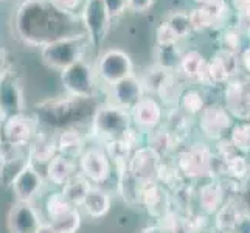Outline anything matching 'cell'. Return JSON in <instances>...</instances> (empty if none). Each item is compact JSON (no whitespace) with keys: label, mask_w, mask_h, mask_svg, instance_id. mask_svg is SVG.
Wrapping results in <instances>:
<instances>
[{"label":"cell","mask_w":250,"mask_h":233,"mask_svg":"<svg viewBox=\"0 0 250 233\" xmlns=\"http://www.w3.org/2000/svg\"><path fill=\"white\" fill-rule=\"evenodd\" d=\"M80 167L83 171V176H85L90 182L95 184L106 182L112 172L109 155L106 151L100 148H90L84 151L80 159Z\"/></svg>","instance_id":"4fadbf2b"},{"label":"cell","mask_w":250,"mask_h":233,"mask_svg":"<svg viewBox=\"0 0 250 233\" xmlns=\"http://www.w3.org/2000/svg\"><path fill=\"white\" fill-rule=\"evenodd\" d=\"M201 131L211 140H221L224 132L231 126V118L227 109L221 105H210L205 106L201 112L199 120Z\"/></svg>","instance_id":"9a60e30c"},{"label":"cell","mask_w":250,"mask_h":233,"mask_svg":"<svg viewBox=\"0 0 250 233\" xmlns=\"http://www.w3.org/2000/svg\"><path fill=\"white\" fill-rule=\"evenodd\" d=\"M83 207L92 218H103L110 210V196L98 187H92Z\"/></svg>","instance_id":"4316f807"},{"label":"cell","mask_w":250,"mask_h":233,"mask_svg":"<svg viewBox=\"0 0 250 233\" xmlns=\"http://www.w3.org/2000/svg\"><path fill=\"white\" fill-rule=\"evenodd\" d=\"M226 109L239 118H250V87L241 80H230L226 89Z\"/></svg>","instance_id":"ac0fdd59"},{"label":"cell","mask_w":250,"mask_h":233,"mask_svg":"<svg viewBox=\"0 0 250 233\" xmlns=\"http://www.w3.org/2000/svg\"><path fill=\"white\" fill-rule=\"evenodd\" d=\"M90 180L83 174H75L65 185H62V194L73 207L83 205L85 196L90 191Z\"/></svg>","instance_id":"484cf974"},{"label":"cell","mask_w":250,"mask_h":233,"mask_svg":"<svg viewBox=\"0 0 250 233\" xmlns=\"http://www.w3.org/2000/svg\"><path fill=\"white\" fill-rule=\"evenodd\" d=\"M160 167L162 155L151 146H142L132 152L127 163V171L135 180L145 185L149 182H157Z\"/></svg>","instance_id":"9c48e42d"},{"label":"cell","mask_w":250,"mask_h":233,"mask_svg":"<svg viewBox=\"0 0 250 233\" xmlns=\"http://www.w3.org/2000/svg\"><path fill=\"white\" fill-rule=\"evenodd\" d=\"M239 214L241 213L238 212V209L231 202L224 204L219 209V212L216 213V227H218V230L222 232V233H233Z\"/></svg>","instance_id":"4dcf8cb0"},{"label":"cell","mask_w":250,"mask_h":233,"mask_svg":"<svg viewBox=\"0 0 250 233\" xmlns=\"http://www.w3.org/2000/svg\"><path fill=\"white\" fill-rule=\"evenodd\" d=\"M38 233H59V232L51 226L50 222H47V224H42L41 229L38 230Z\"/></svg>","instance_id":"7dc6e473"},{"label":"cell","mask_w":250,"mask_h":233,"mask_svg":"<svg viewBox=\"0 0 250 233\" xmlns=\"http://www.w3.org/2000/svg\"><path fill=\"white\" fill-rule=\"evenodd\" d=\"M2 134L8 145L23 148L28 146L36 134V123L25 114L8 117L2 125Z\"/></svg>","instance_id":"7c38bea8"},{"label":"cell","mask_w":250,"mask_h":233,"mask_svg":"<svg viewBox=\"0 0 250 233\" xmlns=\"http://www.w3.org/2000/svg\"><path fill=\"white\" fill-rule=\"evenodd\" d=\"M197 5H202V3H207V2H211V0H194Z\"/></svg>","instance_id":"f907efd6"},{"label":"cell","mask_w":250,"mask_h":233,"mask_svg":"<svg viewBox=\"0 0 250 233\" xmlns=\"http://www.w3.org/2000/svg\"><path fill=\"white\" fill-rule=\"evenodd\" d=\"M103 3H104L112 21L118 19L127 10V0H103Z\"/></svg>","instance_id":"b9f144b4"},{"label":"cell","mask_w":250,"mask_h":233,"mask_svg":"<svg viewBox=\"0 0 250 233\" xmlns=\"http://www.w3.org/2000/svg\"><path fill=\"white\" fill-rule=\"evenodd\" d=\"M59 233H76L81 226V214L76 210V207L68 212L65 216H62L61 219H58L55 222H50Z\"/></svg>","instance_id":"8d00e7d4"},{"label":"cell","mask_w":250,"mask_h":233,"mask_svg":"<svg viewBox=\"0 0 250 233\" xmlns=\"http://www.w3.org/2000/svg\"><path fill=\"white\" fill-rule=\"evenodd\" d=\"M42 224L31 202L17 201L8 213V229L11 233H38Z\"/></svg>","instance_id":"5bb4252c"},{"label":"cell","mask_w":250,"mask_h":233,"mask_svg":"<svg viewBox=\"0 0 250 233\" xmlns=\"http://www.w3.org/2000/svg\"><path fill=\"white\" fill-rule=\"evenodd\" d=\"M227 2L226 0H211L202 5H197L194 10L189 13L191 17L193 31H202L207 28L214 27L219 23L227 14Z\"/></svg>","instance_id":"e0dca14e"},{"label":"cell","mask_w":250,"mask_h":233,"mask_svg":"<svg viewBox=\"0 0 250 233\" xmlns=\"http://www.w3.org/2000/svg\"><path fill=\"white\" fill-rule=\"evenodd\" d=\"M154 0H127V10L134 13H145L152 6Z\"/></svg>","instance_id":"ee69618b"},{"label":"cell","mask_w":250,"mask_h":233,"mask_svg":"<svg viewBox=\"0 0 250 233\" xmlns=\"http://www.w3.org/2000/svg\"><path fill=\"white\" fill-rule=\"evenodd\" d=\"M3 145H5V139H3V134H2V126H0V151H2Z\"/></svg>","instance_id":"681fc988"},{"label":"cell","mask_w":250,"mask_h":233,"mask_svg":"<svg viewBox=\"0 0 250 233\" xmlns=\"http://www.w3.org/2000/svg\"><path fill=\"white\" fill-rule=\"evenodd\" d=\"M142 233H167V232H163L159 226H151V227H146Z\"/></svg>","instance_id":"c3c4849f"},{"label":"cell","mask_w":250,"mask_h":233,"mask_svg":"<svg viewBox=\"0 0 250 233\" xmlns=\"http://www.w3.org/2000/svg\"><path fill=\"white\" fill-rule=\"evenodd\" d=\"M239 59H241V65H243L246 70L250 73V45L246 47L243 51H241Z\"/></svg>","instance_id":"bcb514c9"},{"label":"cell","mask_w":250,"mask_h":233,"mask_svg":"<svg viewBox=\"0 0 250 233\" xmlns=\"http://www.w3.org/2000/svg\"><path fill=\"white\" fill-rule=\"evenodd\" d=\"M73 209L75 207L65 199L62 193L50 194L45 201V210H47L50 222H55L58 219H61L62 216H65V214L68 212H72Z\"/></svg>","instance_id":"f546056e"},{"label":"cell","mask_w":250,"mask_h":233,"mask_svg":"<svg viewBox=\"0 0 250 233\" xmlns=\"http://www.w3.org/2000/svg\"><path fill=\"white\" fill-rule=\"evenodd\" d=\"M230 140L236 148V151L243 154H249L250 152V123L233 126Z\"/></svg>","instance_id":"e575fe53"},{"label":"cell","mask_w":250,"mask_h":233,"mask_svg":"<svg viewBox=\"0 0 250 233\" xmlns=\"http://www.w3.org/2000/svg\"><path fill=\"white\" fill-rule=\"evenodd\" d=\"M239 67H241L239 55L221 48L210 61H207V67L201 80V84L216 85L222 83H229L238 75Z\"/></svg>","instance_id":"ba28073f"},{"label":"cell","mask_w":250,"mask_h":233,"mask_svg":"<svg viewBox=\"0 0 250 233\" xmlns=\"http://www.w3.org/2000/svg\"><path fill=\"white\" fill-rule=\"evenodd\" d=\"M81 22L90 45L97 48L107 36L112 17L109 16L103 0H85L81 13Z\"/></svg>","instance_id":"5b68a950"},{"label":"cell","mask_w":250,"mask_h":233,"mask_svg":"<svg viewBox=\"0 0 250 233\" xmlns=\"http://www.w3.org/2000/svg\"><path fill=\"white\" fill-rule=\"evenodd\" d=\"M61 81L68 97L81 100H92L95 97L93 67L84 58L64 68L61 72Z\"/></svg>","instance_id":"277c9868"},{"label":"cell","mask_w":250,"mask_h":233,"mask_svg":"<svg viewBox=\"0 0 250 233\" xmlns=\"http://www.w3.org/2000/svg\"><path fill=\"white\" fill-rule=\"evenodd\" d=\"M83 0H50V3L53 5L56 10L65 14H72L75 16V11L78 10Z\"/></svg>","instance_id":"7bdbcfd3"},{"label":"cell","mask_w":250,"mask_h":233,"mask_svg":"<svg viewBox=\"0 0 250 233\" xmlns=\"http://www.w3.org/2000/svg\"><path fill=\"white\" fill-rule=\"evenodd\" d=\"M28 151H30V157L33 162L39 160V162H44L48 165V162L53 159L58 152L56 140L50 139L47 135H39L38 139L31 143Z\"/></svg>","instance_id":"f1b7e54d"},{"label":"cell","mask_w":250,"mask_h":233,"mask_svg":"<svg viewBox=\"0 0 250 233\" xmlns=\"http://www.w3.org/2000/svg\"><path fill=\"white\" fill-rule=\"evenodd\" d=\"M83 101L84 100L73 97L48 101L38 107V115L50 126H64L78 118V107L83 105Z\"/></svg>","instance_id":"8fae6325"},{"label":"cell","mask_w":250,"mask_h":233,"mask_svg":"<svg viewBox=\"0 0 250 233\" xmlns=\"http://www.w3.org/2000/svg\"><path fill=\"white\" fill-rule=\"evenodd\" d=\"M239 28H229L222 34V50L233 51V53H239L241 45H243V36H241Z\"/></svg>","instance_id":"74e56055"},{"label":"cell","mask_w":250,"mask_h":233,"mask_svg":"<svg viewBox=\"0 0 250 233\" xmlns=\"http://www.w3.org/2000/svg\"><path fill=\"white\" fill-rule=\"evenodd\" d=\"M180 106L188 115H197L205 109V101L201 92L197 90H185L180 97Z\"/></svg>","instance_id":"d6a6232c"},{"label":"cell","mask_w":250,"mask_h":233,"mask_svg":"<svg viewBox=\"0 0 250 233\" xmlns=\"http://www.w3.org/2000/svg\"><path fill=\"white\" fill-rule=\"evenodd\" d=\"M207 226V219L202 214H188L180 221V230L184 233H201Z\"/></svg>","instance_id":"f35d334b"},{"label":"cell","mask_w":250,"mask_h":233,"mask_svg":"<svg viewBox=\"0 0 250 233\" xmlns=\"http://www.w3.org/2000/svg\"><path fill=\"white\" fill-rule=\"evenodd\" d=\"M89 45L90 42L85 33H78L73 36L53 41L41 48L42 63L50 68H56V70L62 72L64 68L83 59Z\"/></svg>","instance_id":"7a4b0ae2"},{"label":"cell","mask_w":250,"mask_h":233,"mask_svg":"<svg viewBox=\"0 0 250 233\" xmlns=\"http://www.w3.org/2000/svg\"><path fill=\"white\" fill-rule=\"evenodd\" d=\"M180 39L172 33L168 25L163 22L160 27L157 28V45L159 47H168V45H177V42Z\"/></svg>","instance_id":"ab89813d"},{"label":"cell","mask_w":250,"mask_h":233,"mask_svg":"<svg viewBox=\"0 0 250 233\" xmlns=\"http://www.w3.org/2000/svg\"><path fill=\"white\" fill-rule=\"evenodd\" d=\"M165 23L168 25V28L176 34L179 39L187 38L188 34L193 33V25H191V17H189L188 13H182V11H177V13H171Z\"/></svg>","instance_id":"1f68e13d"},{"label":"cell","mask_w":250,"mask_h":233,"mask_svg":"<svg viewBox=\"0 0 250 233\" xmlns=\"http://www.w3.org/2000/svg\"><path fill=\"white\" fill-rule=\"evenodd\" d=\"M75 174V162L61 154H56L47 165V177L55 185H65Z\"/></svg>","instance_id":"603a6c76"},{"label":"cell","mask_w":250,"mask_h":233,"mask_svg":"<svg viewBox=\"0 0 250 233\" xmlns=\"http://www.w3.org/2000/svg\"><path fill=\"white\" fill-rule=\"evenodd\" d=\"M33 160L30 157V151L27 154L17 152L11 157H5L0 159V179H2L3 185L11 187L13 182L17 179V176L27 168L28 165H31Z\"/></svg>","instance_id":"7402d4cb"},{"label":"cell","mask_w":250,"mask_h":233,"mask_svg":"<svg viewBox=\"0 0 250 233\" xmlns=\"http://www.w3.org/2000/svg\"><path fill=\"white\" fill-rule=\"evenodd\" d=\"M222 162H224V169H226V172L230 174L231 177L243 179L247 176L249 163L243 155H238V152L230 155V157H227V159H222Z\"/></svg>","instance_id":"d590c367"},{"label":"cell","mask_w":250,"mask_h":233,"mask_svg":"<svg viewBox=\"0 0 250 233\" xmlns=\"http://www.w3.org/2000/svg\"><path fill=\"white\" fill-rule=\"evenodd\" d=\"M246 33L249 34V38H250V19H249V25H247V28H246Z\"/></svg>","instance_id":"816d5d0a"},{"label":"cell","mask_w":250,"mask_h":233,"mask_svg":"<svg viewBox=\"0 0 250 233\" xmlns=\"http://www.w3.org/2000/svg\"><path fill=\"white\" fill-rule=\"evenodd\" d=\"M131 112L123 107L112 105V103L106 106H100L95 110L92 120L93 134L106 142L122 140L127 129L131 127Z\"/></svg>","instance_id":"3957f363"},{"label":"cell","mask_w":250,"mask_h":233,"mask_svg":"<svg viewBox=\"0 0 250 233\" xmlns=\"http://www.w3.org/2000/svg\"><path fill=\"white\" fill-rule=\"evenodd\" d=\"M23 109L25 101L21 84L10 68H5L0 72V114L8 118L23 114Z\"/></svg>","instance_id":"30bf717a"},{"label":"cell","mask_w":250,"mask_h":233,"mask_svg":"<svg viewBox=\"0 0 250 233\" xmlns=\"http://www.w3.org/2000/svg\"><path fill=\"white\" fill-rule=\"evenodd\" d=\"M84 2H85V0H84Z\"/></svg>","instance_id":"f5cc1de1"},{"label":"cell","mask_w":250,"mask_h":233,"mask_svg":"<svg viewBox=\"0 0 250 233\" xmlns=\"http://www.w3.org/2000/svg\"><path fill=\"white\" fill-rule=\"evenodd\" d=\"M97 73L103 83L112 87L118 81L134 75L132 59L123 50H106L97 61Z\"/></svg>","instance_id":"8992f818"},{"label":"cell","mask_w":250,"mask_h":233,"mask_svg":"<svg viewBox=\"0 0 250 233\" xmlns=\"http://www.w3.org/2000/svg\"><path fill=\"white\" fill-rule=\"evenodd\" d=\"M42 187H44V177L34 168L33 163L17 176L11 185L14 196L21 202H31L41 193Z\"/></svg>","instance_id":"d6986e66"},{"label":"cell","mask_w":250,"mask_h":233,"mask_svg":"<svg viewBox=\"0 0 250 233\" xmlns=\"http://www.w3.org/2000/svg\"><path fill=\"white\" fill-rule=\"evenodd\" d=\"M132 120L137 126L145 129H156L162 123V106L151 97H143L131 110Z\"/></svg>","instance_id":"ffe728a7"},{"label":"cell","mask_w":250,"mask_h":233,"mask_svg":"<svg viewBox=\"0 0 250 233\" xmlns=\"http://www.w3.org/2000/svg\"><path fill=\"white\" fill-rule=\"evenodd\" d=\"M213 154L204 143H196L191 148L182 151L177 159V168L185 177H211L213 176Z\"/></svg>","instance_id":"52a82bcc"},{"label":"cell","mask_w":250,"mask_h":233,"mask_svg":"<svg viewBox=\"0 0 250 233\" xmlns=\"http://www.w3.org/2000/svg\"><path fill=\"white\" fill-rule=\"evenodd\" d=\"M76 17L61 13L50 3V0H22L14 16V28L25 44L31 47H44L58 39L76 31Z\"/></svg>","instance_id":"6da1fadb"},{"label":"cell","mask_w":250,"mask_h":233,"mask_svg":"<svg viewBox=\"0 0 250 233\" xmlns=\"http://www.w3.org/2000/svg\"><path fill=\"white\" fill-rule=\"evenodd\" d=\"M140 204H143L152 216L162 218L167 214L168 210V197L165 190H163L157 182L145 184L140 193Z\"/></svg>","instance_id":"44dd1931"},{"label":"cell","mask_w":250,"mask_h":233,"mask_svg":"<svg viewBox=\"0 0 250 233\" xmlns=\"http://www.w3.org/2000/svg\"><path fill=\"white\" fill-rule=\"evenodd\" d=\"M56 146L58 154L72 160L76 157H81L84 154V140L80 132L75 131V129H64L56 139Z\"/></svg>","instance_id":"cb8c5ba5"},{"label":"cell","mask_w":250,"mask_h":233,"mask_svg":"<svg viewBox=\"0 0 250 233\" xmlns=\"http://www.w3.org/2000/svg\"><path fill=\"white\" fill-rule=\"evenodd\" d=\"M199 204L205 213H218L224 205V188L219 182H210L199 190Z\"/></svg>","instance_id":"d4e9b609"},{"label":"cell","mask_w":250,"mask_h":233,"mask_svg":"<svg viewBox=\"0 0 250 233\" xmlns=\"http://www.w3.org/2000/svg\"><path fill=\"white\" fill-rule=\"evenodd\" d=\"M177 45H168V47H159V55H157V64L160 68L167 72H174V68H179L180 61H182L184 55H179Z\"/></svg>","instance_id":"836d02e7"},{"label":"cell","mask_w":250,"mask_h":233,"mask_svg":"<svg viewBox=\"0 0 250 233\" xmlns=\"http://www.w3.org/2000/svg\"><path fill=\"white\" fill-rule=\"evenodd\" d=\"M180 221H182V218H179L176 213L168 212L167 214H163L160 218L159 227L167 233H176L177 229H180Z\"/></svg>","instance_id":"60d3db41"},{"label":"cell","mask_w":250,"mask_h":233,"mask_svg":"<svg viewBox=\"0 0 250 233\" xmlns=\"http://www.w3.org/2000/svg\"><path fill=\"white\" fill-rule=\"evenodd\" d=\"M112 105L120 106L126 110H132V107L145 97V85L143 81L139 80L135 75L127 76L125 80L118 81L112 85Z\"/></svg>","instance_id":"2e32d148"},{"label":"cell","mask_w":250,"mask_h":233,"mask_svg":"<svg viewBox=\"0 0 250 233\" xmlns=\"http://www.w3.org/2000/svg\"><path fill=\"white\" fill-rule=\"evenodd\" d=\"M233 233H250V214L241 213Z\"/></svg>","instance_id":"f6af8a7d"},{"label":"cell","mask_w":250,"mask_h":233,"mask_svg":"<svg viewBox=\"0 0 250 233\" xmlns=\"http://www.w3.org/2000/svg\"><path fill=\"white\" fill-rule=\"evenodd\" d=\"M205 67H207V61H205L204 56L199 53V51L189 50L182 56L179 70L187 78V80L201 83L204 72H205Z\"/></svg>","instance_id":"83f0119b"}]
</instances>
